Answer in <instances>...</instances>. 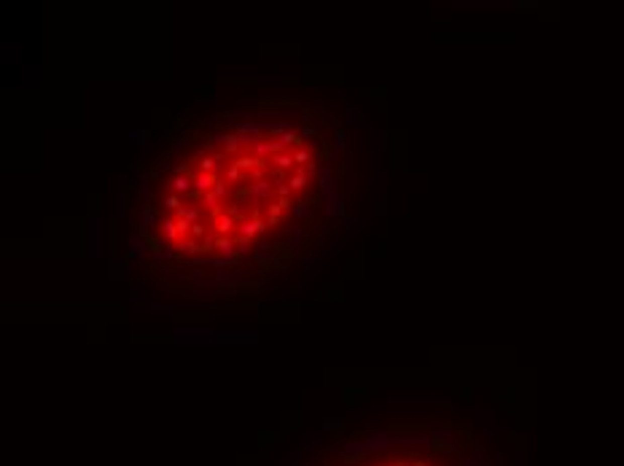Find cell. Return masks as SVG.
Returning a JSON list of instances; mask_svg holds the SVG:
<instances>
[{
    "mask_svg": "<svg viewBox=\"0 0 624 466\" xmlns=\"http://www.w3.org/2000/svg\"><path fill=\"white\" fill-rule=\"evenodd\" d=\"M218 181H215V175L213 173H199V175H194V186H197L199 191H207L210 186H215Z\"/></svg>",
    "mask_w": 624,
    "mask_h": 466,
    "instance_id": "obj_1",
    "label": "cell"
},
{
    "mask_svg": "<svg viewBox=\"0 0 624 466\" xmlns=\"http://www.w3.org/2000/svg\"><path fill=\"white\" fill-rule=\"evenodd\" d=\"M326 213H331V216H342V213H345V203H342L339 194L329 197V208H326Z\"/></svg>",
    "mask_w": 624,
    "mask_h": 466,
    "instance_id": "obj_2",
    "label": "cell"
},
{
    "mask_svg": "<svg viewBox=\"0 0 624 466\" xmlns=\"http://www.w3.org/2000/svg\"><path fill=\"white\" fill-rule=\"evenodd\" d=\"M162 227H165V237H167V240H175L178 235H181V229H178V221H175V219H167L165 224H162Z\"/></svg>",
    "mask_w": 624,
    "mask_h": 466,
    "instance_id": "obj_3",
    "label": "cell"
},
{
    "mask_svg": "<svg viewBox=\"0 0 624 466\" xmlns=\"http://www.w3.org/2000/svg\"><path fill=\"white\" fill-rule=\"evenodd\" d=\"M170 186H173V191H181V194H186V191L191 189V178H186V175L181 178V175H178V178H175V181L170 183Z\"/></svg>",
    "mask_w": 624,
    "mask_h": 466,
    "instance_id": "obj_4",
    "label": "cell"
},
{
    "mask_svg": "<svg viewBox=\"0 0 624 466\" xmlns=\"http://www.w3.org/2000/svg\"><path fill=\"white\" fill-rule=\"evenodd\" d=\"M215 248H218V251H221L223 256H234V243H231V240H223V237H221V240L215 243Z\"/></svg>",
    "mask_w": 624,
    "mask_h": 466,
    "instance_id": "obj_5",
    "label": "cell"
},
{
    "mask_svg": "<svg viewBox=\"0 0 624 466\" xmlns=\"http://www.w3.org/2000/svg\"><path fill=\"white\" fill-rule=\"evenodd\" d=\"M309 159H312V154H309L307 149H299V151H296V157H293V162H296L299 167H307Z\"/></svg>",
    "mask_w": 624,
    "mask_h": 466,
    "instance_id": "obj_6",
    "label": "cell"
},
{
    "mask_svg": "<svg viewBox=\"0 0 624 466\" xmlns=\"http://www.w3.org/2000/svg\"><path fill=\"white\" fill-rule=\"evenodd\" d=\"M275 165H277V167H293L296 162H293L291 154H277V157H275Z\"/></svg>",
    "mask_w": 624,
    "mask_h": 466,
    "instance_id": "obj_7",
    "label": "cell"
},
{
    "mask_svg": "<svg viewBox=\"0 0 624 466\" xmlns=\"http://www.w3.org/2000/svg\"><path fill=\"white\" fill-rule=\"evenodd\" d=\"M382 466H425V461H407V458H404V461H390V463H382Z\"/></svg>",
    "mask_w": 624,
    "mask_h": 466,
    "instance_id": "obj_8",
    "label": "cell"
},
{
    "mask_svg": "<svg viewBox=\"0 0 624 466\" xmlns=\"http://www.w3.org/2000/svg\"><path fill=\"white\" fill-rule=\"evenodd\" d=\"M165 208H167V211H175V208H178V194H170V197L165 199Z\"/></svg>",
    "mask_w": 624,
    "mask_h": 466,
    "instance_id": "obj_9",
    "label": "cell"
},
{
    "mask_svg": "<svg viewBox=\"0 0 624 466\" xmlns=\"http://www.w3.org/2000/svg\"><path fill=\"white\" fill-rule=\"evenodd\" d=\"M307 211H309V203H296V208H293V213L299 216V219H301V216L307 213Z\"/></svg>",
    "mask_w": 624,
    "mask_h": 466,
    "instance_id": "obj_10",
    "label": "cell"
},
{
    "mask_svg": "<svg viewBox=\"0 0 624 466\" xmlns=\"http://www.w3.org/2000/svg\"><path fill=\"white\" fill-rule=\"evenodd\" d=\"M334 143H337V149H339V151L345 149V135H342V129H339V132H334Z\"/></svg>",
    "mask_w": 624,
    "mask_h": 466,
    "instance_id": "obj_11",
    "label": "cell"
},
{
    "mask_svg": "<svg viewBox=\"0 0 624 466\" xmlns=\"http://www.w3.org/2000/svg\"><path fill=\"white\" fill-rule=\"evenodd\" d=\"M318 132H315V127H304L301 129V141H307V138H315Z\"/></svg>",
    "mask_w": 624,
    "mask_h": 466,
    "instance_id": "obj_12",
    "label": "cell"
},
{
    "mask_svg": "<svg viewBox=\"0 0 624 466\" xmlns=\"http://www.w3.org/2000/svg\"><path fill=\"white\" fill-rule=\"evenodd\" d=\"M347 124H350V127H353V124H355V111H353V108H350V111H347Z\"/></svg>",
    "mask_w": 624,
    "mask_h": 466,
    "instance_id": "obj_13",
    "label": "cell"
}]
</instances>
